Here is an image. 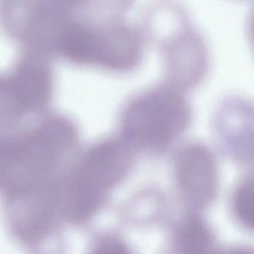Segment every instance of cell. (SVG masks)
I'll return each instance as SVG.
<instances>
[{"instance_id":"obj_4","label":"cell","mask_w":254,"mask_h":254,"mask_svg":"<svg viewBox=\"0 0 254 254\" xmlns=\"http://www.w3.org/2000/svg\"><path fill=\"white\" fill-rule=\"evenodd\" d=\"M172 174L177 195L186 211L200 212L216 198V157L203 144L190 142L180 147L172 158Z\"/></svg>"},{"instance_id":"obj_8","label":"cell","mask_w":254,"mask_h":254,"mask_svg":"<svg viewBox=\"0 0 254 254\" xmlns=\"http://www.w3.org/2000/svg\"><path fill=\"white\" fill-rule=\"evenodd\" d=\"M171 248L180 254H208L216 248L210 226L198 212L186 211L171 227Z\"/></svg>"},{"instance_id":"obj_1","label":"cell","mask_w":254,"mask_h":254,"mask_svg":"<svg viewBox=\"0 0 254 254\" xmlns=\"http://www.w3.org/2000/svg\"><path fill=\"white\" fill-rule=\"evenodd\" d=\"M76 128L62 117H40L0 133L4 196L56 179L75 155Z\"/></svg>"},{"instance_id":"obj_3","label":"cell","mask_w":254,"mask_h":254,"mask_svg":"<svg viewBox=\"0 0 254 254\" xmlns=\"http://www.w3.org/2000/svg\"><path fill=\"white\" fill-rule=\"evenodd\" d=\"M53 77L40 60L24 59L0 75V129L8 130L40 117L50 103Z\"/></svg>"},{"instance_id":"obj_11","label":"cell","mask_w":254,"mask_h":254,"mask_svg":"<svg viewBox=\"0 0 254 254\" xmlns=\"http://www.w3.org/2000/svg\"><path fill=\"white\" fill-rule=\"evenodd\" d=\"M87 8V17L99 21L124 19L130 11L133 0H83Z\"/></svg>"},{"instance_id":"obj_7","label":"cell","mask_w":254,"mask_h":254,"mask_svg":"<svg viewBox=\"0 0 254 254\" xmlns=\"http://www.w3.org/2000/svg\"><path fill=\"white\" fill-rule=\"evenodd\" d=\"M253 113L248 104L231 99L224 104L217 118L221 142L233 158L241 162L253 160Z\"/></svg>"},{"instance_id":"obj_6","label":"cell","mask_w":254,"mask_h":254,"mask_svg":"<svg viewBox=\"0 0 254 254\" xmlns=\"http://www.w3.org/2000/svg\"><path fill=\"white\" fill-rule=\"evenodd\" d=\"M136 152L120 134L96 142L75 155L74 161L95 187L109 194L128 176Z\"/></svg>"},{"instance_id":"obj_2","label":"cell","mask_w":254,"mask_h":254,"mask_svg":"<svg viewBox=\"0 0 254 254\" xmlns=\"http://www.w3.org/2000/svg\"><path fill=\"white\" fill-rule=\"evenodd\" d=\"M191 119L184 91L165 83L129 101L122 114L121 135L136 151L159 155L184 134Z\"/></svg>"},{"instance_id":"obj_10","label":"cell","mask_w":254,"mask_h":254,"mask_svg":"<svg viewBox=\"0 0 254 254\" xmlns=\"http://www.w3.org/2000/svg\"><path fill=\"white\" fill-rule=\"evenodd\" d=\"M254 178L247 177L235 190L231 198V211L237 222L247 230H254Z\"/></svg>"},{"instance_id":"obj_9","label":"cell","mask_w":254,"mask_h":254,"mask_svg":"<svg viewBox=\"0 0 254 254\" xmlns=\"http://www.w3.org/2000/svg\"><path fill=\"white\" fill-rule=\"evenodd\" d=\"M166 199L157 191L149 190L136 196L126 208V219L136 225H148L163 215Z\"/></svg>"},{"instance_id":"obj_12","label":"cell","mask_w":254,"mask_h":254,"mask_svg":"<svg viewBox=\"0 0 254 254\" xmlns=\"http://www.w3.org/2000/svg\"><path fill=\"white\" fill-rule=\"evenodd\" d=\"M94 252L100 254H128L130 251L126 242L118 235L104 233L93 242Z\"/></svg>"},{"instance_id":"obj_5","label":"cell","mask_w":254,"mask_h":254,"mask_svg":"<svg viewBox=\"0 0 254 254\" xmlns=\"http://www.w3.org/2000/svg\"><path fill=\"white\" fill-rule=\"evenodd\" d=\"M166 83L187 91L198 85L207 72V49L203 38L190 25L159 44Z\"/></svg>"}]
</instances>
